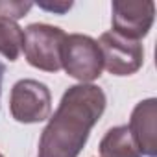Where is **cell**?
I'll return each mask as SVG.
<instances>
[{
	"label": "cell",
	"instance_id": "cell-1",
	"mask_svg": "<svg viewBox=\"0 0 157 157\" xmlns=\"http://www.w3.org/2000/svg\"><path fill=\"white\" fill-rule=\"evenodd\" d=\"M105 104L104 91L93 83L68 87L43 129L39 157H78L91 129L105 111Z\"/></svg>",
	"mask_w": 157,
	"mask_h": 157
},
{
	"label": "cell",
	"instance_id": "cell-2",
	"mask_svg": "<svg viewBox=\"0 0 157 157\" xmlns=\"http://www.w3.org/2000/svg\"><path fill=\"white\" fill-rule=\"evenodd\" d=\"M67 33L50 24H30L24 30L22 50L28 63L44 72H57L61 68V50Z\"/></svg>",
	"mask_w": 157,
	"mask_h": 157
},
{
	"label": "cell",
	"instance_id": "cell-3",
	"mask_svg": "<svg viewBox=\"0 0 157 157\" xmlns=\"http://www.w3.org/2000/svg\"><path fill=\"white\" fill-rule=\"evenodd\" d=\"M61 68H65L70 78L80 80L82 83L94 82L96 78H100L104 68L98 43L82 33L67 35L61 50Z\"/></svg>",
	"mask_w": 157,
	"mask_h": 157
},
{
	"label": "cell",
	"instance_id": "cell-4",
	"mask_svg": "<svg viewBox=\"0 0 157 157\" xmlns=\"http://www.w3.org/2000/svg\"><path fill=\"white\" fill-rule=\"evenodd\" d=\"M10 109L17 122L35 124L50 117L52 94L50 89L37 80H21L13 85Z\"/></svg>",
	"mask_w": 157,
	"mask_h": 157
},
{
	"label": "cell",
	"instance_id": "cell-5",
	"mask_svg": "<svg viewBox=\"0 0 157 157\" xmlns=\"http://www.w3.org/2000/svg\"><path fill=\"white\" fill-rule=\"evenodd\" d=\"M96 43L102 52V65L109 74L129 76L142 67L144 48L139 41L126 39L115 32H105Z\"/></svg>",
	"mask_w": 157,
	"mask_h": 157
},
{
	"label": "cell",
	"instance_id": "cell-6",
	"mask_svg": "<svg viewBox=\"0 0 157 157\" xmlns=\"http://www.w3.org/2000/svg\"><path fill=\"white\" fill-rule=\"evenodd\" d=\"M113 32L139 41L148 35L153 19H155V4L151 0L146 2H113Z\"/></svg>",
	"mask_w": 157,
	"mask_h": 157
},
{
	"label": "cell",
	"instance_id": "cell-7",
	"mask_svg": "<svg viewBox=\"0 0 157 157\" xmlns=\"http://www.w3.org/2000/svg\"><path fill=\"white\" fill-rule=\"evenodd\" d=\"M155 120H157V100L148 98L135 105L129 120V131L140 150L142 155L155 157L157 155V140H155Z\"/></svg>",
	"mask_w": 157,
	"mask_h": 157
},
{
	"label": "cell",
	"instance_id": "cell-8",
	"mask_svg": "<svg viewBox=\"0 0 157 157\" xmlns=\"http://www.w3.org/2000/svg\"><path fill=\"white\" fill-rule=\"evenodd\" d=\"M102 157H142L128 126L111 128L100 142Z\"/></svg>",
	"mask_w": 157,
	"mask_h": 157
},
{
	"label": "cell",
	"instance_id": "cell-9",
	"mask_svg": "<svg viewBox=\"0 0 157 157\" xmlns=\"http://www.w3.org/2000/svg\"><path fill=\"white\" fill-rule=\"evenodd\" d=\"M24 32L22 28L11 21L0 17V54L6 56L10 61H15L22 52Z\"/></svg>",
	"mask_w": 157,
	"mask_h": 157
},
{
	"label": "cell",
	"instance_id": "cell-10",
	"mask_svg": "<svg viewBox=\"0 0 157 157\" xmlns=\"http://www.w3.org/2000/svg\"><path fill=\"white\" fill-rule=\"evenodd\" d=\"M32 8H33L32 2H8L6 0V2H0V17L17 21L22 19Z\"/></svg>",
	"mask_w": 157,
	"mask_h": 157
},
{
	"label": "cell",
	"instance_id": "cell-11",
	"mask_svg": "<svg viewBox=\"0 0 157 157\" xmlns=\"http://www.w3.org/2000/svg\"><path fill=\"white\" fill-rule=\"evenodd\" d=\"M39 8L46 10V11H54V13H65L72 8V2H54V4H46V2H41Z\"/></svg>",
	"mask_w": 157,
	"mask_h": 157
},
{
	"label": "cell",
	"instance_id": "cell-12",
	"mask_svg": "<svg viewBox=\"0 0 157 157\" xmlns=\"http://www.w3.org/2000/svg\"><path fill=\"white\" fill-rule=\"evenodd\" d=\"M4 74H6V65L0 63V94H2V80H4Z\"/></svg>",
	"mask_w": 157,
	"mask_h": 157
},
{
	"label": "cell",
	"instance_id": "cell-13",
	"mask_svg": "<svg viewBox=\"0 0 157 157\" xmlns=\"http://www.w3.org/2000/svg\"><path fill=\"white\" fill-rule=\"evenodd\" d=\"M0 157H4V155H2V153H0Z\"/></svg>",
	"mask_w": 157,
	"mask_h": 157
}]
</instances>
